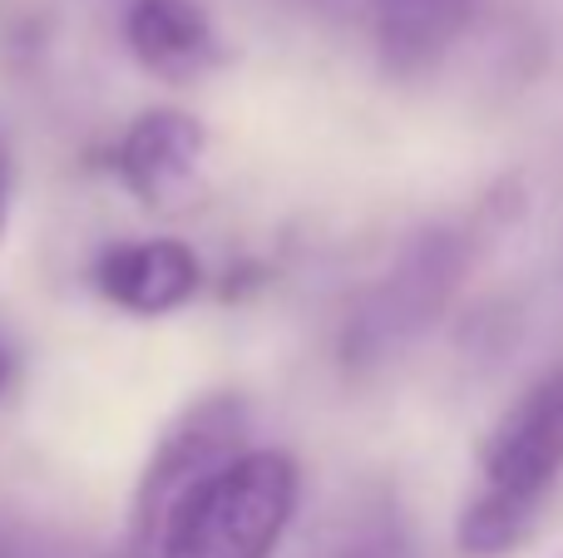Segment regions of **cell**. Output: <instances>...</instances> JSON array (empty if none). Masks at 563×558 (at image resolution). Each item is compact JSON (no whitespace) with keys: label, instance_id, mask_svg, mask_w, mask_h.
<instances>
[{"label":"cell","instance_id":"1","mask_svg":"<svg viewBox=\"0 0 563 558\" xmlns=\"http://www.w3.org/2000/svg\"><path fill=\"white\" fill-rule=\"evenodd\" d=\"M563 480V366L529 386L479 450V494L460 520L470 558H505L539 529Z\"/></svg>","mask_w":563,"mask_h":558},{"label":"cell","instance_id":"2","mask_svg":"<svg viewBox=\"0 0 563 558\" xmlns=\"http://www.w3.org/2000/svg\"><path fill=\"white\" fill-rule=\"evenodd\" d=\"M301 500L287 450H238L168 510L154 558H273Z\"/></svg>","mask_w":563,"mask_h":558},{"label":"cell","instance_id":"3","mask_svg":"<svg viewBox=\"0 0 563 558\" xmlns=\"http://www.w3.org/2000/svg\"><path fill=\"white\" fill-rule=\"evenodd\" d=\"M238 450H247V405L238 395H203L188 405L139 470L124 524V558H154V539L168 510Z\"/></svg>","mask_w":563,"mask_h":558},{"label":"cell","instance_id":"4","mask_svg":"<svg viewBox=\"0 0 563 558\" xmlns=\"http://www.w3.org/2000/svg\"><path fill=\"white\" fill-rule=\"evenodd\" d=\"M203 144L208 134L194 114H184V109H148L109 148V168H114V178L148 213H174L198 188Z\"/></svg>","mask_w":563,"mask_h":558},{"label":"cell","instance_id":"5","mask_svg":"<svg viewBox=\"0 0 563 558\" xmlns=\"http://www.w3.org/2000/svg\"><path fill=\"white\" fill-rule=\"evenodd\" d=\"M95 287L109 306H119L129 316H168L203 287V263L178 237L114 243L99 253Z\"/></svg>","mask_w":563,"mask_h":558},{"label":"cell","instance_id":"6","mask_svg":"<svg viewBox=\"0 0 563 558\" xmlns=\"http://www.w3.org/2000/svg\"><path fill=\"white\" fill-rule=\"evenodd\" d=\"M124 40L129 55L168 85L198 79L218 65V30L194 0H129Z\"/></svg>","mask_w":563,"mask_h":558},{"label":"cell","instance_id":"7","mask_svg":"<svg viewBox=\"0 0 563 558\" xmlns=\"http://www.w3.org/2000/svg\"><path fill=\"white\" fill-rule=\"evenodd\" d=\"M475 0H376V49L396 75H426L460 40Z\"/></svg>","mask_w":563,"mask_h":558},{"label":"cell","instance_id":"8","mask_svg":"<svg viewBox=\"0 0 563 558\" xmlns=\"http://www.w3.org/2000/svg\"><path fill=\"white\" fill-rule=\"evenodd\" d=\"M0 558H45V554H40L30 539H20V534L0 529Z\"/></svg>","mask_w":563,"mask_h":558},{"label":"cell","instance_id":"9","mask_svg":"<svg viewBox=\"0 0 563 558\" xmlns=\"http://www.w3.org/2000/svg\"><path fill=\"white\" fill-rule=\"evenodd\" d=\"M10 223V164H5V148H0V233Z\"/></svg>","mask_w":563,"mask_h":558},{"label":"cell","instance_id":"10","mask_svg":"<svg viewBox=\"0 0 563 558\" xmlns=\"http://www.w3.org/2000/svg\"><path fill=\"white\" fill-rule=\"evenodd\" d=\"M10 376H15V371H10V351H5V346H0V395L10 391Z\"/></svg>","mask_w":563,"mask_h":558}]
</instances>
